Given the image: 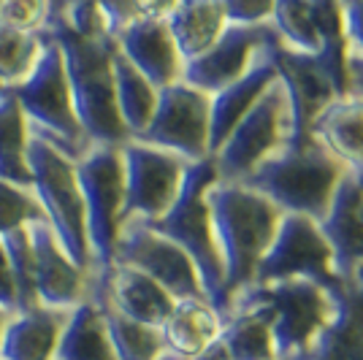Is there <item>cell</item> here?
<instances>
[{"mask_svg": "<svg viewBox=\"0 0 363 360\" xmlns=\"http://www.w3.org/2000/svg\"><path fill=\"white\" fill-rule=\"evenodd\" d=\"M41 33L60 46L62 65L71 87V101L79 128L92 147H122L130 141L117 111L114 71L111 60L117 44L114 38H82L65 28L57 3H46Z\"/></svg>", "mask_w": 363, "mask_h": 360, "instance_id": "obj_1", "label": "cell"}, {"mask_svg": "<svg viewBox=\"0 0 363 360\" xmlns=\"http://www.w3.org/2000/svg\"><path fill=\"white\" fill-rule=\"evenodd\" d=\"M214 236L225 266L228 300L233 293L255 282V271L269 252L282 223V211L266 196L242 181L217 179L206 190Z\"/></svg>", "mask_w": 363, "mask_h": 360, "instance_id": "obj_2", "label": "cell"}, {"mask_svg": "<svg viewBox=\"0 0 363 360\" xmlns=\"http://www.w3.org/2000/svg\"><path fill=\"white\" fill-rule=\"evenodd\" d=\"M220 176H217L212 157L193 163L184 174L179 198L174 201V206L168 209L166 217H160L157 223H144V225H150L160 236L174 241L182 252L193 260L206 298L217 309V315L223 317L228 309L225 266H223L217 236H214L212 214H209V206H206V190Z\"/></svg>", "mask_w": 363, "mask_h": 360, "instance_id": "obj_3", "label": "cell"}, {"mask_svg": "<svg viewBox=\"0 0 363 360\" xmlns=\"http://www.w3.org/2000/svg\"><path fill=\"white\" fill-rule=\"evenodd\" d=\"M347 168L318 141L288 147L250 174L242 184L266 196L282 214H301L323 223Z\"/></svg>", "mask_w": 363, "mask_h": 360, "instance_id": "obj_4", "label": "cell"}, {"mask_svg": "<svg viewBox=\"0 0 363 360\" xmlns=\"http://www.w3.org/2000/svg\"><path fill=\"white\" fill-rule=\"evenodd\" d=\"M331 285H320L312 279H282L269 285H250L230 296L228 309L236 303L257 306L272 328L274 360H301L323 333V328L331 322Z\"/></svg>", "mask_w": 363, "mask_h": 360, "instance_id": "obj_5", "label": "cell"}, {"mask_svg": "<svg viewBox=\"0 0 363 360\" xmlns=\"http://www.w3.org/2000/svg\"><path fill=\"white\" fill-rule=\"evenodd\" d=\"M11 92L16 103L22 106V114L33 135L49 141L74 163L92 147L76 120L60 46L46 33H41V55L33 71L16 87H11Z\"/></svg>", "mask_w": 363, "mask_h": 360, "instance_id": "obj_6", "label": "cell"}, {"mask_svg": "<svg viewBox=\"0 0 363 360\" xmlns=\"http://www.w3.org/2000/svg\"><path fill=\"white\" fill-rule=\"evenodd\" d=\"M28 171H30V193L52 227L62 252L82 271L90 274V247L84 227V203L76 181L74 160L55 150L49 141L30 133L28 144Z\"/></svg>", "mask_w": 363, "mask_h": 360, "instance_id": "obj_7", "label": "cell"}, {"mask_svg": "<svg viewBox=\"0 0 363 360\" xmlns=\"http://www.w3.org/2000/svg\"><path fill=\"white\" fill-rule=\"evenodd\" d=\"M74 168L84 203L90 276H104L114 263V244L122 225V152L120 147H90L76 160Z\"/></svg>", "mask_w": 363, "mask_h": 360, "instance_id": "obj_8", "label": "cell"}, {"mask_svg": "<svg viewBox=\"0 0 363 360\" xmlns=\"http://www.w3.org/2000/svg\"><path fill=\"white\" fill-rule=\"evenodd\" d=\"M293 144V114L285 84L279 76L272 87L260 95L244 120L233 128L225 144L214 154V168L223 181H244L263 163H269L279 152Z\"/></svg>", "mask_w": 363, "mask_h": 360, "instance_id": "obj_9", "label": "cell"}, {"mask_svg": "<svg viewBox=\"0 0 363 360\" xmlns=\"http://www.w3.org/2000/svg\"><path fill=\"white\" fill-rule=\"evenodd\" d=\"M209 120L212 95L177 81L157 92V106L150 125L130 141L179 154L182 160L193 165L209 157Z\"/></svg>", "mask_w": 363, "mask_h": 360, "instance_id": "obj_10", "label": "cell"}, {"mask_svg": "<svg viewBox=\"0 0 363 360\" xmlns=\"http://www.w3.org/2000/svg\"><path fill=\"white\" fill-rule=\"evenodd\" d=\"M120 152L122 174H125L122 223L125 220L157 223L179 198L182 181L190 163L182 160L179 154L155 150L138 141L122 144Z\"/></svg>", "mask_w": 363, "mask_h": 360, "instance_id": "obj_11", "label": "cell"}, {"mask_svg": "<svg viewBox=\"0 0 363 360\" xmlns=\"http://www.w3.org/2000/svg\"><path fill=\"white\" fill-rule=\"evenodd\" d=\"M114 263L150 276L174 300H209L193 260L174 241L138 220H125L114 244Z\"/></svg>", "mask_w": 363, "mask_h": 360, "instance_id": "obj_12", "label": "cell"}, {"mask_svg": "<svg viewBox=\"0 0 363 360\" xmlns=\"http://www.w3.org/2000/svg\"><path fill=\"white\" fill-rule=\"evenodd\" d=\"M282 279H312L320 285H331L336 279L328 241L318 223L301 214L282 217L269 252L257 266L252 285H269Z\"/></svg>", "mask_w": 363, "mask_h": 360, "instance_id": "obj_13", "label": "cell"}, {"mask_svg": "<svg viewBox=\"0 0 363 360\" xmlns=\"http://www.w3.org/2000/svg\"><path fill=\"white\" fill-rule=\"evenodd\" d=\"M274 35L272 22L260 25V28H239V25H228L223 35L217 38V44L201 55L196 60L184 62L182 71V81L196 87V90L206 92V95H217L225 87L236 84L257 60V55L269 46Z\"/></svg>", "mask_w": 363, "mask_h": 360, "instance_id": "obj_14", "label": "cell"}, {"mask_svg": "<svg viewBox=\"0 0 363 360\" xmlns=\"http://www.w3.org/2000/svg\"><path fill=\"white\" fill-rule=\"evenodd\" d=\"M171 3H150L147 14L138 16L133 25L114 38L117 52L150 81L155 90H166L182 81L184 60L168 33L166 11Z\"/></svg>", "mask_w": 363, "mask_h": 360, "instance_id": "obj_15", "label": "cell"}, {"mask_svg": "<svg viewBox=\"0 0 363 360\" xmlns=\"http://www.w3.org/2000/svg\"><path fill=\"white\" fill-rule=\"evenodd\" d=\"M274 65L277 76L285 84L293 114V144L290 147H306L312 141V125L328 106L339 98L331 76L318 62V57H306L298 52H290L282 41L274 46Z\"/></svg>", "mask_w": 363, "mask_h": 360, "instance_id": "obj_16", "label": "cell"}, {"mask_svg": "<svg viewBox=\"0 0 363 360\" xmlns=\"http://www.w3.org/2000/svg\"><path fill=\"white\" fill-rule=\"evenodd\" d=\"M33 247V279H35V296L41 306L71 312L87 298V282L90 274L82 271L71 257L62 252L52 227L46 220H35L28 225Z\"/></svg>", "mask_w": 363, "mask_h": 360, "instance_id": "obj_17", "label": "cell"}, {"mask_svg": "<svg viewBox=\"0 0 363 360\" xmlns=\"http://www.w3.org/2000/svg\"><path fill=\"white\" fill-rule=\"evenodd\" d=\"M333 317L301 360H363V263L336 279Z\"/></svg>", "mask_w": 363, "mask_h": 360, "instance_id": "obj_18", "label": "cell"}, {"mask_svg": "<svg viewBox=\"0 0 363 360\" xmlns=\"http://www.w3.org/2000/svg\"><path fill=\"white\" fill-rule=\"evenodd\" d=\"M90 285L101 290V296L122 317L157 330L177 303L157 282H152L141 271L122 266V263H111V269L104 276H90Z\"/></svg>", "mask_w": 363, "mask_h": 360, "instance_id": "obj_19", "label": "cell"}, {"mask_svg": "<svg viewBox=\"0 0 363 360\" xmlns=\"http://www.w3.org/2000/svg\"><path fill=\"white\" fill-rule=\"evenodd\" d=\"M279 44V35H274L269 46L257 55L252 68L223 92L212 95V120H209V157H214L225 138L233 133V128L244 120V114L260 101V95L272 87L277 79V65H274V46Z\"/></svg>", "mask_w": 363, "mask_h": 360, "instance_id": "obj_20", "label": "cell"}, {"mask_svg": "<svg viewBox=\"0 0 363 360\" xmlns=\"http://www.w3.org/2000/svg\"><path fill=\"white\" fill-rule=\"evenodd\" d=\"M320 230L333 252L336 279L347 276L363 263V184L345 174Z\"/></svg>", "mask_w": 363, "mask_h": 360, "instance_id": "obj_21", "label": "cell"}, {"mask_svg": "<svg viewBox=\"0 0 363 360\" xmlns=\"http://www.w3.org/2000/svg\"><path fill=\"white\" fill-rule=\"evenodd\" d=\"M312 141L328 150L358 181H363V95L336 98L312 125Z\"/></svg>", "mask_w": 363, "mask_h": 360, "instance_id": "obj_22", "label": "cell"}, {"mask_svg": "<svg viewBox=\"0 0 363 360\" xmlns=\"http://www.w3.org/2000/svg\"><path fill=\"white\" fill-rule=\"evenodd\" d=\"M68 312L33 306L16 312L0 336V360H55Z\"/></svg>", "mask_w": 363, "mask_h": 360, "instance_id": "obj_23", "label": "cell"}, {"mask_svg": "<svg viewBox=\"0 0 363 360\" xmlns=\"http://www.w3.org/2000/svg\"><path fill=\"white\" fill-rule=\"evenodd\" d=\"M220 330L223 317L209 300H177L166 322L160 325V336L166 352L193 360L220 339Z\"/></svg>", "mask_w": 363, "mask_h": 360, "instance_id": "obj_24", "label": "cell"}, {"mask_svg": "<svg viewBox=\"0 0 363 360\" xmlns=\"http://www.w3.org/2000/svg\"><path fill=\"white\" fill-rule=\"evenodd\" d=\"M166 25L179 57L190 62L206 55L228 28L225 3H171Z\"/></svg>", "mask_w": 363, "mask_h": 360, "instance_id": "obj_25", "label": "cell"}, {"mask_svg": "<svg viewBox=\"0 0 363 360\" xmlns=\"http://www.w3.org/2000/svg\"><path fill=\"white\" fill-rule=\"evenodd\" d=\"M87 296L95 300V306L101 312L108 344H111V352H114L117 360H157L166 352L163 336H160L157 328H150V325H141V322H133V320L122 317L101 296V290H95L90 282H87Z\"/></svg>", "mask_w": 363, "mask_h": 360, "instance_id": "obj_26", "label": "cell"}, {"mask_svg": "<svg viewBox=\"0 0 363 360\" xmlns=\"http://www.w3.org/2000/svg\"><path fill=\"white\" fill-rule=\"evenodd\" d=\"M30 128L11 87H0V181L30 190L28 171Z\"/></svg>", "mask_w": 363, "mask_h": 360, "instance_id": "obj_27", "label": "cell"}, {"mask_svg": "<svg viewBox=\"0 0 363 360\" xmlns=\"http://www.w3.org/2000/svg\"><path fill=\"white\" fill-rule=\"evenodd\" d=\"M55 360H117L108 344L101 312L90 296L68 312Z\"/></svg>", "mask_w": 363, "mask_h": 360, "instance_id": "obj_28", "label": "cell"}, {"mask_svg": "<svg viewBox=\"0 0 363 360\" xmlns=\"http://www.w3.org/2000/svg\"><path fill=\"white\" fill-rule=\"evenodd\" d=\"M220 344L230 360H274L272 328L257 306L236 303L223 317Z\"/></svg>", "mask_w": 363, "mask_h": 360, "instance_id": "obj_29", "label": "cell"}, {"mask_svg": "<svg viewBox=\"0 0 363 360\" xmlns=\"http://www.w3.org/2000/svg\"><path fill=\"white\" fill-rule=\"evenodd\" d=\"M111 71H114V98H117L120 120L125 125L128 135L136 138L150 125L152 114H155V106H157V92L160 90H155L150 81L122 57L120 52H114Z\"/></svg>", "mask_w": 363, "mask_h": 360, "instance_id": "obj_30", "label": "cell"}, {"mask_svg": "<svg viewBox=\"0 0 363 360\" xmlns=\"http://www.w3.org/2000/svg\"><path fill=\"white\" fill-rule=\"evenodd\" d=\"M272 28L279 41L290 52H298L306 57H318L323 52V28L318 16V0H282L274 3Z\"/></svg>", "mask_w": 363, "mask_h": 360, "instance_id": "obj_31", "label": "cell"}, {"mask_svg": "<svg viewBox=\"0 0 363 360\" xmlns=\"http://www.w3.org/2000/svg\"><path fill=\"white\" fill-rule=\"evenodd\" d=\"M41 55V30L25 33L0 25V87H16Z\"/></svg>", "mask_w": 363, "mask_h": 360, "instance_id": "obj_32", "label": "cell"}, {"mask_svg": "<svg viewBox=\"0 0 363 360\" xmlns=\"http://www.w3.org/2000/svg\"><path fill=\"white\" fill-rule=\"evenodd\" d=\"M3 249L11 263V276L16 287V312H28L33 306H41L35 296V279H33V247L28 227H19L3 236Z\"/></svg>", "mask_w": 363, "mask_h": 360, "instance_id": "obj_33", "label": "cell"}, {"mask_svg": "<svg viewBox=\"0 0 363 360\" xmlns=\"http://www.w3.org/2000/svg\"><path fill=\"white\" fill-rule=\"evenodd\" d=\"M44 214L38 209L30 190L14 187L9 181H0V239L11 230L28 227L30 223L41 220Z\"/></svg>", "mask_w": 363, "mask_h": 360, "instance_id": "obj_34", "label": "cell"}, {"mask_svg": "<svg viewBox=\"0 0 363 360\" xmlns=\"http://www.w3.org/2000/svg\"><path fill=\"white\" fill-rule=\"evenodd\" d=\"M46 3L33 0H0V25L14 30L38 33L44 28Z\"/></svg>", "mask_w": 363, "mask_h": 360, "instance_id": "obj_35", "label": "cell"}, {"mask_svg": "<svg viewBox=\"0 0 363 360\" xmlns=\"http://www.w3.org/2000/svg\"><path fill=\"white\" fill-rule=\"evenodd\" d=\"M274 14V3L269 0H228L225 3V19L228 25L239 28H260L269 25Z\"/></svg>", "mask_w": 363, "mask_h": 360, "instance_id": "obj_36", "label": "cell"}, {"mask_svg": "<svg viewBox=\"0 0 363 360\" xmlns=\"http://www.w3.org/2000/svg\"><path fill=\"white\" fill-rule=\"evenodd\" d=\"M342 22L347 38V65L363 68V0L342 3Z\"/></svg>", "mask_w": 363, "mask_h": 360, "instance_id": "obj_37", "label": "cell"}, {"mask_svg": "<svg viewBox=\"0 0 363 360\" xmlns=\"http://www.w3.org/2000/svg\"><path fill=\"white\" fill-rule=\"evenodd\" d=\"M150 3H133V0H117V3H101L106 33L111 38H117L128 25H133L138 16L147 14Z\"/></svg>", "mask_w": 363, "mask_h": 360, "instance_id": "obj_38", "label": "cell"}, {"mask_svg": "<svg viewBox=\"0 0 363 360\" xmlns=\"http://www.w3.org/2000/svg\"><path fill=\"white\" fill-rule=\"evenodd\" d=\"M0 309L9 312V315H16V287L14 276H11V263H9L6 249H3V241H0Z\"/></svg>", "mask_w": 363, "mask_h": 360, "instance_id": "obj_39", "label": "cell"}, {"mask_svg": "<svg viewBox=\"0 0 363 360\" xmlns=\"http://www.w3.org/2000/svg\"><path fill=\"white\" fill-rule=\"evenodd\" d=\"M193 360H230V358H228L225 347L220 344V339H217V342H214L209 349H203V352H201L198 358H193Z\"/></svg>", "mask_w": 363, "mask_h": 360, "instance_id": "obj_40", "label": "cell"}, {"mask_svg": "<svg viewBox=\"0 0 363 360\" xmlns=\"http://www.w3.org/2000/svg\"><path fill=\"white\" fill-rule=\"evenodd\" d=\"M9 320H11V315L0 309V336H3V328H6V322H9Z\"/></svg>", "mask_w": 363, "mask_h": 360, "instance_id": "obj_41", "label": "cell"}, {"mask_svg": "<svg viewBox=\"0 0 363 360\" xmlns=\"http://www.w3.org/2000/svg\"><path fill=\"white\" fill-rule=\"evenodd\" d=\"M157 360H184V358H179V355H174V352H163Z\"/></svg>", "mask_w": 363, "mask_h": 360, "instance_id": "obj_42", "label": "cell"}, {"mask_svg": "<svg viewBox=\"0 0 363 360\" xmlns=\"http://www.w3.org/2000/svg\"><path fill=\"white\" fill-rule=\"evenodd\" d=\"M361 184H363V181H361Z\"/></svg>", "mask_w": 363, "mask_h": 360, "instance_id": "obj_43", "label": "cell"}]
</instances>
